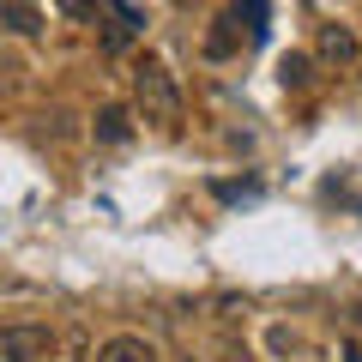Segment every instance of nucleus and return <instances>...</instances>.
I'll return each mask as SVG.
<instances>
[{"label": "nucleus", "mask_w": 362, "mask_h": 362, "mask_svg": "<svg viewBox=\"0 0 362 362\" xmlns=\"http://www.w3.org/2000/svg\"><path fill=\"white\" fill-rule=\"evenodd\" d=\"M133 109L139 121H151L157 133H175L181 127V85L163 61H139L133 66Z\"/></svg>", "instance_id": "obj_1"}, {"label": "nucleus", "mask_w": 362, "mask_h": 362, "mask_svg": "<svg viewBox=\"0 0 362 362\" xmlns=\"http://www.w3.org/2000/svg\"><path fill=\"white\" fill-rule=\"evenodd\" d=\"M54 356L49 326H0V362H42Z\"/></svg>", "instance_id": "obj_2"}, {"label": "nucleus", "mask_w": 362, "mask_h": 362, "mask_svg": "<svg viewBox=\"0 0 362 362\" xmlns=\"http://www.w3.org/2000/svg\"><path fill=\"white\" fill-rule=\"evenodd\" d=\"M314 54H320L326 66H338V73H344V66H356V61H362V42H356V30H350V25H320V37H314Z\"/></svg>", "instance_id": "obj_3"}, {"label": "nucleus", "mask_w": 362, "mask_h": 362, "mask_svg": "<svg viewBox=\"0 0 362 362\" xmlns=\"http://www.w3.org/2000/svg\"><path fill=\"white\" fill-rule=\"evenodd\" d=\"M97 362H163V356H157L151 338H139V332H115L109 344H97Z\"/></svg>", "instance_id": "obj_4"}, {"label": "nucleus", "mask_w": 362, "mask_h": 362, "mask_svg": "<svg viewBox=\"0 0 362 362\" xmlns=\"http://www.w3.org/2000/svg\"><path fill=\"white\" fill-rule=\"evenodd\" d=\"M0 37H42V13L30 0H0Z\"/></svg>", "instance_id": "obj_5"}, {"label": "nucleus", "mask_w": 362, "mask_h": 362, "mask_svg": "<svg viewBox=\"0 0 362 362\" xmlns=\"http://www.w3.org/2000/svg\"><path fill=\"white\" fill-rule=\"evenodd\" d=\"M97 139H103V145H127L133 139V115L121 103H103V109H97Z\"/></svg>", "instance_id": "obj_6"}, {"label": "nucleus", "mask_w": 362, "mask_h": 362, "mask_svg": "<svg viewBox=\"0 0 362 362\" xmlns=\"http://www.w3.org/2000/svg\"><path fill=\"white\" fill-rule=\"evenodd\" d=\"M284 85H308V61H302V54L284 61Z\"/></svg>", "instance_id": "obj_7"}, {"label": "nucleus", "mask_w": 362, "mask_h": 362, "mask_svg": "<svg viewBox=\"0 0 362 362\" xmlns=\"http://www.w3.org/2000/svg\"><path fill=\"white\" fill-rule=\"evenodd\" d=\"M13 85H18V61L0 49V90H13Z\"/></svg>", "instance_id": "obj_8"}, {"label": "nucleus", "mask_w": 362, "mask_h": 362, "mask_svg": "<svg viewBox=\"0 0 362 362\" xmlns=\"http://www.w3.org/2000/svg\"><path fill=\"white\" fill-rule=\"evenodd\" d=\"M344 362H362V344H350V350H344Z\"/></svg>", "instance_id": "obj_9"}]
</instances>
